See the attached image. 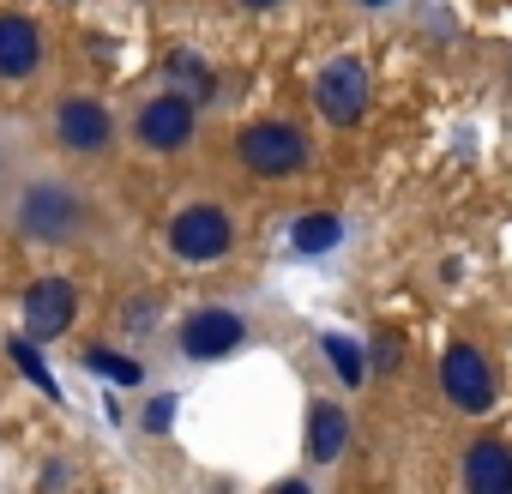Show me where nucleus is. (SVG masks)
<instances>
[{
    "instance_id": "obj_1",
    "label": "nucleus",
    "mask_w": 512,
    "mask_h": 494,
    "mask_svg": "<svg viewBox=\"0 0 512 494\" xmlns=\"http://www.w3.org/2000/svg\"><path fill=\"white\" fill-rule=\"evenodd\" d=\"M7 205H13L19 235L31 241H79L91 229V199L61 175H19Z\"/></svg>"
},
{
    "instance_id": "obj_2",
    "label": "nucleus",
    "mask_w": 512,
    "mask_h": 494,
    "mask_svg": "<svg viewBox=\"0 0 512 494\" xmlns=\"http://www.w3.org/2000/svg\"><path fill=\"white\" fill-rule=\"evenodd\" d=\"M235 157H241L253 175L284 181V175L308 169V133L290 127V121H253V127L235 133Z\"/></svg>"
},
{
    "instance_id": "obj_3",
    "label": "nucleus",
    "mask_w": 512,
    "mask_h": 494,
    "mask_svg": "<svg viewBox=\"0 0 512 494\" xmlns=\"http://www.w3.org/2000/svg\"><path fill=\"white\" fill-rule=\"evenodd\" d=\"M169 247H175V260H187V266H217L229 247H235V223H229L223 205L193 199V205L175 211V223H169Z\"/></svg>"
},
{
    "instance_id": "obj_4",
    "label": "nucleus",
    "mask_w": 512,
    "mask_h": 494,
    "mask_svg": "<svg viewBox=\"0 0 512 494\" xmlns=\"http://www.w3.org/2000/svg\"><path fill=\"white\" fill-rule=\"evenodd\" d=\"M314 109L332 121V127H356L368 115V67L356 55H338L320 79H314Z\"/></svg>"
},
{
    "instance_id": "obj_5",
    "label": "nucleus",
    "mask_w": 512,
    "mask_h": 494,
    "mask_svg": "<svg viewBox=\"0 0 512 494\" xmlns=\"http://www.w3.org/2000/svg\"><path fill=\"white\" fill-rule=\"evenodd\" d=\"M193 127H199V97H193V91H163V97H151V103L139 109V121H133V133H139L145 151H181V145L193 139Z\"/></svg>"
},
{
    "instance_id": "obj_6",
    "label": "nucleus",
    "mask_w": 512,
    "mask_h": 494,
    "mask_svg": "<svg viewBox=\"0 0 512 494\" xmlns=\"http://www.w3.org/2000/svg\"><path fill=\"white\" fill-rule=\"evenodd\" d=\"M440 392L452 398V410L482 416V410L494 404V368H488V356H482L476 344H452V350L440 356Z\"/></svg>"
},
{
    "instance_id": "obj_7",
    "label": "nucleus",
    "mask_w": 512,
    "mask_h": 494,
    "mask_svg": "<svg viewBox=\"0 0 512 494\" xmlns=\"http://www.w3.org/2000/svg\"><path fill=\"white\" fill-rule=\"evenodd\" d=\"M55 139L67 151H79V157H97V151H109L115 121H109V109L97 97H61L55 103Z\"/></svg>"
},
{
    "instance_id": "obj_8",
    "label": "nucleus",
    "mask_w": 512,
    "mask_h": 494,
    "mask_svg": "<svg viewBox=\"0 0 512 494\" xmlns=\"http://www.w3.org/2000/svg\"><path fill=\"white\" fill-rule=\"evenodd\" d=\"M73 308H79V290L67 278H37L31 296H25V332L31 338H61L73 326Z\"/></svg>"
},
{
    "instance_id": "obj_9",
    "label": "nucleus",
    "mask_w": 512,
    "mask_h": 494,
    "mask_svg": "<svg viewBox=\"0 0 512 494\" xmlns=\"http://www.w3.org/2000/svg\"><path fill=\"white\" fill-rule=\"evenodd\" d=\"M241 338H247V326H241V314H229V308H199V314L181 326V350H187L193 362H217V356H229Z\"/></svg>"
},
{
    "instance_id": "obj_10",
    "label": "nucleus",
    "mask_w": 512,
    "mask_h": 494,
    "mask_svg": "<svg viewBox=\"0 0 512 494\" xmlns=\"http://www.w3.org/2000/svg\"><path fill=\"white\" fill-rule=\"evenodd\" d=\"M31 73H43V31H37V19L0 13V79L19 85Z\"/></svg>"
},
{
    "instance_id": "obj_11",
    "label": "nucleus",
    "mask_w": 512,
    "mask_h": 494,
    "mask_svg": "<svg viewBox=\"0 0 512 494\" xmlns=\"http://www.w3.org/2000/svg\"><path fill=\"white\" fill-rule=\"evenodd\" d=\"M464 482L476 494H512V446L500 440H476L464 452Z\"/></svg>"
},
{
    "instance_id": "obj_12",
    "label": "nucleus",
    "mask_w": 512,
    "mask_h": 494,
    "mask_svg": "<svg viewBox=\"0 0 512 494\" xmlns=\"http://www.w3.org/2000/svg\"><path fill=\"white\" fill-rule=\"evenodd\" d=\"M344 446H350V416L338 404H314L308 410V458L314 464H332Z\"/></svg>"
},
{
    "instance_id": "obj_13",
    "label": "nucleus",
    "mask_w": 512,
    "mask_h": 494,
    "mask_svg": "<svg viewBox=\"0 0 512 494\" xmlns=\"http://www.w3.org/2000/svg\"><path fill=\"white\" fill-rule=\"evenodd\" d=\"M290 241H296V254H326V247L344 241V223H338L332 211H308V217H296Z\"/></svg>"
},
{
    "instance_id": "obj_14",
    "label": "nucleus",
    "mask_w": 512,
    "mask_h": 494,
    "mask_svg": "<svg viewBox=\"0 0 512 494\" xmlns=\"http://www.w3.org/2000/svg\"><path fill=\"white\" fill-rule=\"evenodd\" d=\"M326 362L338 368V380H344V386H362V350H356L344 332H326Z\"/></svg>"
},
{
    "instance_id": "obj_15",
    "label": "nucleus",
    "mask_w": 512,
    "mask_h": 494,
    "mask_svg": "<svg viewBox=\"0 0 512 494\" xmlns=\"http://www.w3.org/2000/svg\"><path fill=\"white\" fill-rule=\"evenodd\" d=\"M19 157H25V151H19V133L0 121V205L13 199V187H19V175H25V169H19Z\"/></svg>"
},
{
    "instance_id": "obj_16",
    "label": "nucleus",
    "mask_w": 512,
    "mask_h": 494,
    "mask_svg": "<svg viewBox=\"0 0 512 494\" xmlns=\"http://www.w3.org/2000/svg\"><path fill=\"white\" fill-rule=\"evenodd\" d=\"M169 79H187V91H193V97H205V91H211L205 61H199V55H187V49H181V55H169Z\"/></svg>"
},
{
    "instance_id": "obj_17",
    "label": "nucleus",
    "mask_w": 512,
    "mask_h": 494,
    "mask_svg": "<svg viewBox=\"0 0 512 494\" xmlns=\"http://www.w3.org/2000/svg\"><path fill=\"white\" fill-rule=\"evenodd\" d=\"M7 350H13V362H19V368H25V374H31V380H37V386L49 392V398H61V392H55V380H49V368H43V356L31 350V332H25V338H13Z\"/></svg>"
},
{
    "instance_id": "obj_18",
    "label": "nucleus",
    "mask_w": 512,
    "mask_h": 494,
    "mask_svg": "<svg viewBox=\"0 0 512 494\" xmlns=\"http://www.w3.org/2000/svg\"><path fill=\"white\" fill-rule=\"evenodd\" d=\"M91 368L109 374L115 386H139V362L133 356H109V350H91Z\"/></svg>"
},
{
    "instance_id": "obj_19",
    "label": "nucleus",
    "mask_w": 512,
    "mask_h": 494,
    "mask_svg": "<svg viewBox=\"0 0 512 494\" xmlns=\"http://www.w3.org/2000/svg\"><path fill=\"white\" fill-rule=\"evenodd\" d=\"M169 416H175V398H157V404L145 410V428H151V434H163V428H169Z\"/></svg>"
},
{
    "instance_id": "obj_20",
    "label": "nucleus",
    "mask_w": 512,
    "mask_h": 494,
    "mask_svg": "<svg viewBox=\"0 0 512 494\" xmlns=\"http://www.w3.org/2000/svg\"><path fill=\"white\" fill-rule=\"evenodd\" d=\"M374 362H380V368H398V344H392V338H380V344H374Z\"/></svg>"
},
{
    "instance_id": "obj_21",
    "label": "nucleus",
    "mask_w": 512,
    "mask_h": 494,
    "mask_svg": "<svg viewBox=\"0 0 512 494\" xmlns=\"http://www.w3.org/2000/svg\"><path fill=\"white\" fill-rule=\"evenodd\" d=\"M247 13H272V7H284V0H241Z\"/></svg>"
},
{
    "instance_id": "obj_22",
    "label": "nucleus",
    "mask_w": 512,
    "mask_h": 494,
    "mask_svg": "<svg viewBox=\"0 0 512 494\" xmlns=\"http://www.w3.org/2000/svg\"><path fill=\"white\" fill-rule=\"evenodd\" d=\"M362 7H392V0H362Z\"/></svg>"
}]
</instances>
